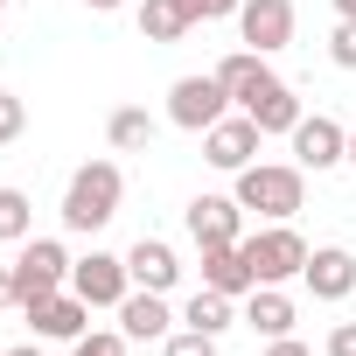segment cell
Returning <instances> with one entry per match:
<instances>
[{
  "mask_svg": "<svg viewBox=\"0 0 356 356\" xmlns=\"http://www.w3.org/2000/svg\"><path fill=\"white\" fill-rule=\"evenodd\" d=\"M245 210H259L266 224H286L300 203H307V168L293 161H252V168H238V189H231Z\"/></svg>",
  "mask_w": 356,
  "mask_h": 356,
  "instance_id": "cell-1",
  "label": "cell"
},
{
  "mask_svg": "<svg viewBox=\"0 0 356 356\" xmlns=\"http://www.w3.org/2000/svg\"><path fill=\"white\" fill-rule=\"evenodd\" d=\"M119 196H126L119 161H84L63 189V231H105L119 217Z\"/></svg>",
  "mask_w": 356,
  "mask_h": 356,
  "instance_id": "cell-2",
  "label": "cell"
},
{
  "mask_svg": "<svg viewBox=\"0 0 356 356\" xmlns=\"http://www.w3.org/2000/svg\"><path fill=\"white\" fill-rule=\"evenodd\" d=\"M126 273H133V286L168 293L175 280H182V259H175V245H161V238H140V245L126 252Z\"/></svg>",
  "mask_w": 356,
  "mask_h": 356,
  "instance_id": "cell-14",
  "label": "cell"
},
{
  "mask_svg": "<svg viewBox=\"0 0 356 356\" xmlns=\"http://www.w3.org/2000/svg\"><path fill=\"white\" fill-rule=\"evenodd\" d=\"M349 168H356V133H349Z\"/></svg>",
  "mask_w": 356,
  "mask_h": 356,
  "instance_id": "cell-34",
  "label": "cell"
},
{
  "mask_svg": "<svg viewBox=\"0 0 356 356\" xmlns=\"http://www.w3.org/2000/svg\"><path fill=\"white\" fill-rule=\"evenodd\" d=\"M203 286H217V293H252L259 286V273H252V259H245V245H217V252H203Z\"/></svg>",
  "mask_w": 356,
  "mask_h": 356,
  "instance_id": "cell-16",
  "label": "cell"
},
{
  "mask_svg": "<svg viewBox=\"0 0 356 356\" xmlns=\"http://www.w3.org/2000/svg\"><path fill=\"white\" fill-rule=\"evenodd\" d=\"M70 266H77V259H70L56 238H29L22 259H15V307L29 314V307H42L49 293H63V286H70Z\"/></svg>",
  "mask_w": 356,
  "mask_h": 356,
  "instance_id": "cell-3",
  "label": "cell"
},
{
  "mask_svg": "<svg viewBox=\"0 0 356 356\" xmlns=\"http://www.w3.org/2000/svg\"><path fill=\"white\" fill-rule=\"evenodd\" d=\"M196 29V8L189 0H140V35L147 42H182Z\"/></svg>",
  "mask_w": 356,
  "mask_h": 356,
  "instance_id": "cell-17",
  "label": "cell"
},
{
  "mask_svg": "<svg viewBox=\"0 0 356 356\" xmlns=\"http://www.w3.org/2000/svg\"><path fill=\"white\" fill-rule=\"evenodd\" d=\"M0 307H15V266H0Z\"/></svg>",
  "mask_w": 356,
  "mask_h": 356,
  "instance_id": "cell-30",
  "label": "cell"
},
{
  "mask_svg": "<svg viewBox=\"0 0 356 356\" xmlns=\"http://www.w3.org/2000/svg\"><path fill=\"white\" fill-rule=\"evenodd\" d=\"M29 321H35L42 342H77V335H91V300H77V293H49L42 307H29Z\"/></svg>",
  "mask_w": 356,
  "mask_h": 356,
  "instance_id": "cell-13",
  "label": "cell"
},
{
  "mask_svg": "<svg viewBox=\"0 0 356 356\" xmlns=\"http://www.w3.org/2000/svg\"><path fill=\"white\" fill-rule=\"evenodd\" d=\"M328 63H335V70H356V15L335 22V35H328Z\"/></svg>",
  "mask_w": 356,
  "mask_h": 356,
  "instance_id": "cell-24",
  "label": "cell"
},
{
  "mask_svg": "<svg viewBox=\"0 0 356 356\" xmlns=\"http://www.w3.org/2000/svg\"><path fill=\"white\" fill-rule=\"evenodd\" d=\"M0 8H8V0H0Z\"/></svg>",
  "mask_w": 356,
  "mask_h": 356,
  "instance_id": "cell-35",
  "label": "cell"
},
{
  "mask_svg": "<svg viewBox=\"0 0 356 356\" xmlns=\"http://www.w3.org/2000/svg\"><path fill=\"white\" fill-rule=\"evenodd\" d=\"M259 140H266V133H259L245 112H224V119L203 133V161H210V168H224V175H238V168H252V161H259Z\"/></svg>",
  "mask_w": 356,
  "mask_h": 356,
  "instance_id": "cell-7",
  "label": "cell"
},
{
  "mask_svg": "<svg viewBox=\"0 0 356 356\" xmlns=\"http://www.w3.org/2000/svg\"><path fill=\"white\" fill-rule=\"evenodd\" d=\"M35 238V203H29V189H0V245H29Z\"/></svg>",
  "mask_w": 356,
  "mask_h": 356,
  "instance_id": "cell-20",
  "label": "cell"
},
{
  "mask_svg": "<svg viewBox=\"0 0 356 356\" xmlns=\"http://www.w3.org/2000/svg\"><path fill=\"white\" fill-rule=\"evenodd\" d=\"M245 245V259H252V273H259V286H280V280H300V266H307V238L293 231V224H266V231H252V238H238Z\"/></svg>",
  "mask_w": 356,
  "mask_h": 356,
  "instance_id": "cell-4",
  "label": "cell"
},
{
  "mask_svg": "<svg viewBox=\"0 0 356 356\" xmlns=\"http://www.w3.org/2000/svg\"><path fill=\"white\" fill-rule=\"evenodd\" d=\"M182 321H189V328H203V335H224V328H231V293L196 286V293H189V307H182Z\"/></svg>",
  "mask_w": 356,
  "mask_h": 356,
  "instance_id": "cell-22",
  "label": "cell"
},
{
  "mask_svg": "<svg viewBox=\"0 0 356 356\" xmlns=\"http://www.w3.org/2000/svg\"><path fill=\"white\" fill-rule=\"evenodd\" d=\"M328 356H356V321H335L328 328Z\"/></svg>",
  "mask_w": 356,
  "mask_h": 356,
  "instance_id": "cell-27",
  "label": "cell"
},
{
  "mask_svg": "<svg viewBox=\"0 0 356 356\" xmlns=\"http://www.w3.org/2000/svg\"><path fill=\"white\" fill-rule=\"evenodd\" d=\"M182 224H189L196 252H217V245H238V238H245V203H238V196H196V203L182 210Z\"/></svg>",
  "mask_w": 356,
  "mask_h": 356,
  "instance_id": "cell-6",
  "label": "cell"
},
{
  "mask_svg": "<svg viewBox=\"0 0 356 356\" xmlns=\"http://www.w3.org/2000/svg\"><path fill=\"white\" fill-rule=\"evenodd\" d=\"M342 15H356V0H335V22H342Z\"/></svg>",
  "mask_w": 356,
  "mask_h": 356,
  "instance_id": "cell-32",
  "label": "cell"
},
{
  "mask_svg": "<svg viewBox=\"0 0 356 356\" xmlns=\"http://www.w3.org/2000/svg\"><path fill=\"white\" fill-rule=\"evenodd\" d=\"M168 356H217V335H203V328H175V335H168Z\"/></svg>",
  "mask_w": 356,
  "mask_h": 356,
  "instance_id": "cell-26",
  "label": "cell"
},
{
  "mask_svg": "<svg viewBox=\"0 0 356 356\" xmlns=\"http://www.w3.org/2000/svg\"><path fill=\"white\" fill-rule=\"evenodd\" d=\"M286 140H293V161H300V168H314V175H321V168H335V161H349V126H335L328 112H314V119L300 112V126H293Z\"/></svg>",
  "mask_w": 356,
  "mask_h": 356,
  "instance_id": "cell-9",
  "label": "cell"
},
{
  "mask_svg": "<svg viewBox=\"0 0 356 356\" xmlns=\"http://www.w3.org/2000/svg\"><path fill=\"white\" fill-rule=\"evenodd\" d=\"M245 328H259L266 342H273V335H293V300H286L280 286H252V300H245Z\"/></svg>",
  "mask_w": 356,
  "mask_h": 356,
  "instance_id": "cell-19",
  "label": "cell"
},
{
  "mask_svg": "<svg viewBox=\"0 0 356 356\" xmlns=\"http://www.w3.org/2000/svg\"><path fill=\"white\" fill-rule=\"evenodd\" d=\"M70 293H77V300H91V307H119V300L133 293V273H126V259L91 252V259H77V266H70Z\"/></svg>",
  "mask_w": 356,
  "mask_h": 356,
  "instance_id": "cell-8",
  "label": "cell"
},
{
  "mask_svg": "<svg viewBox=\"0 0 356 356\" xmlns=\"http://www.w3.org/2000/svg\"><path fill=\"white\" fill-rule=\"evenodd\" d=\"M224 112H231V91L217 84V70L210 77H182V84L168 91V119L182 126V133H210Z\"/></svg>",
  "mask_w": 356,
  "mask_h": 356,
  "instance_id": "cell-5",
  "label": "cell"
},
{
  "mask_svg": "<svg viewBox=\"0 0 356 356\" xmlns=\"http://www.w3.org/2000/svg\"><path fill=\"white\" fill-rule=\"evenodd\" d=\"M84 8H98V15H112V8H126V0H84Z\"/></svg>",
  "mask_w": 356,
  "mask_h": 356,
  "instance_id": "cell-31",
  "label": "cell"
},
{
  "mask_svg": "<svg viewBox=\"0 0 356 356\" xmlns=\"http://www.w3.org/2000/svg\"><path fill=\"white\" fill-rule=\"evenodd\" d=\"M217 84L231 91V105H245L259 84H273V70H266V56H259V49H231V56L217 63Z\"/></svg>",
  "mask_w": 356,
  "mask_h": 356,
  "instance_id": "cell-18",
  "label": "cell"
},
{
  "mask_svg": "<svg viewBox=\"0 0 356 356\" xmlns=\"http://www.w3.org/2000/svg\"><path fill=\"white\" fill-rule=\"evenodd\" d=\"M8 356H42V349H35V342H29V349H8Z\"/></svg>",
  "mask_w": 356,
  "mask_h": 356,
  "instance_id": "cell-33",
  "label": "cell"
},
{
  "mask_svg": "<svg viewBox=\"0 0 356 356\" xmlns=\"http://www.w3.org/2000/svg\"><path fill=\"white\" fill-rule=\"evenodd\" d=\"M0 356H8V349H0Z\"/></svg>",
  "mask_w": 356,
  "mask_h": 356,
  "instance_id": "cell-36",
  "label": "cell"
},
{
  "mask_svg": "<svg viewBox=\"0 0 356 356\" xmlns=\"http://www.w3.org/2000/svg\"><path fill=\"white\" fill-rule=\"evenodd\" d=\"M238 35H245V49H259V56L286 49V42H293V0H245V8H238Z\"/></svg>",
  "mask_w": 356,
  "mask_h": 356,
  "instance_id": "cell-10",
  "label": "cell"
},
{
  "mask_svg": "<svg viewBox=\"0 0 356 356\" xmlns=\"http://www.w3.org/2000/svg\"><path fill=\"white\" fill-rule=\"evenodd\" d=\"M238 112H245L259 133H293V126H300V98H293L280 77H273V84H259V91H252Z\"/></svg>",
  "mask_w": 356,
  "mask_h": 356,
  "instance_id": "cell-15",
  "label": "cell"
},
{
  "mask_svg": "<svg viewBox=\"0 0 356 356\" xmlns=\"http://www.w3.org/2000/svg\"><path fill=\"white\" fill-rule=\"evenodd\" d=\"M266 356H314V349H307V342H293V335H273V349H266Z\"/></svg>",
  "mask_w": 356,
  "mask_h": 356,
  "instance_id": "cell-29",
  "label": "cell"
},
{
  "mask_svg": "<svg viewBox=\"0 0 356 356\" xmlns=\"http://www.w3.org/2000/svg\"><path fill=\"white\" fill-rule=\"evenodd\" d=\"M105 140H112L119 154H140V147L154 140V119H147V105H119V112L105 119Z\"/></svg>",
  "mask_w": 356,
  "mask_h": 356,
  "instance_id": "cell-21",
  "label": "cell"
},
{
  "mask_svg": "<svg viewBox=\"0 0 356 356\" xmlns=\"http://www.w3.org/2000/svg\"><path fill=\"white\" fill-rule=\"evenodd\" d=\"M22 133H29V105H22L15 91H0V147H15Z\"/></svg>",
  "mask_w": 356,
  "mask_h": 356,
  "instance_id": "cell-25",
  "label": "cell"
},
{
  "mask_svg": "<svg viewBox=\"0 0 356 356\" xmlns=\"http://www.w3.org/2000/svg\"><path fill=\"white\" fill-rule=\"evenodd\" d=\"M189 8H196V22H224V15L245 8V0H189Z\"/></svg>",
  "mask_w": 356,
  "mask_h": 356,
  "instance_id": "cell-28",
  "label": "cell"
},
{
  "mask_svg": "<svg viewBox=\"0 0 356 356\" xmlns=\"http://www.w3.org/2000/svg\"><path fill=\"white\" fill-rule=\"evenodd\" d=\"M300 280H307L314 300H349V293H356V252H342V245H314L307 266H300Z\"/></svg>",
  "mask_w": 356,
  "mask_h": 356,
  "instance_id": "cell-11",
  "label": "cell"
},
{
  "mask_svg": "<svg viewBox=\"0 0 356 356\" xmlns=\"http://www.w3.org/2000/svg\"><path fill=\"white\" fill-rule=\"evenodd\" d=\"M70 356H126V328H91L70 342Z\"/></svg>",
  "mask_w": 356,
  "mask_h": 356,
  "instance_id": "cell-23",
  "label": "cell"
},
{
  "mask_svg": "<svg viewBox=\"0 0 356 356\" xmlns=\"http://www.w3.org/2000/svg\"><path fill=\"white\" fill-rule=\"evenodd\" d=\"M119 328H126V342H168V335H175V307H168V293L133 286V293L119 300Z\"/></svg>",
  "mask_w": 356,
  "mask_h": 356,
  "instance_id": "cell-12",
  "label": "cell"
}]
</instances>
